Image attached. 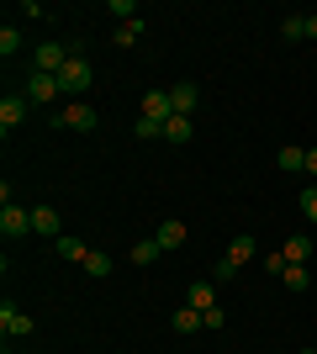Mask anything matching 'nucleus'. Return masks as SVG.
<instances>
[{
    "instance_id": "obj_2",
    "label": "nucleus",
    "mask_w": 317,
    "mask_h": 354,
    "mask_svg": "<svg viewBox=\"0 0 317 354\" xmlns=\"http://www.w3.org/2000/svg\"><path fill=\"white\" fill-rule=\"evenodd\" d=\"M59 127H69V133H95V106L90 101H69L59 111Z\"/></svg>"
},
{
    "instance_id": "obj_31",
    "label": "nucleus",
    "mask_w": 317,
    "mask_h": 354,
    "mask_svg": "<svg viewBox=\"0 0 317 354\" xmlns=\"http://www.w3.org/2000/svg\"><path fill=\"white\" fill-rule=\"evenodd\" d=\"M307 175L317 180V148H307Z\"/></svg>"
},
{
    "instance_id": "obj_20",
    "label": "nucleus",
    "mask_w": 317,
    "mask_h": 354,
    "mask_svg": "<svg viewBox=\"0 0 317 354\" xmlns=\"http://www.w3.org/2000/svg\"><path fill=\"white\" fill-rule=\"evenodd\" d=\"M307 249H312V243H307V233H296V238H286V249H280V254H286L291 265H307Z\"/></svg>"
},
{
    "instance_id": "obj_10",
    "label": "nucleus",
    "mask_w": 317,
    "mask_h": 354,
    "mask_svg": "<svg viewBox=\"0 0 317 354\" xmlns=\"http://www.w3.org/2000/svg\"><path fill=\"white\" fill-rule=\"evenodd\" d=\"M185 301H191L196 312H211L217 307V281H211V275L206 281H191V296H185Z\"/></svg>"
},
{
    "instance_id": "obj_23",
    "label": "nucleus",
    "mask_w": 317,
    "mask_h": 354,
    "mask_svg": "<svg viewBox=\"0 0 317 354\" xmlns=\"http://www.w3.org/2000/svg\"><path fill=\"white\" fill-rule=\"evenodd\" d=\"M137 37H143V16H137V21H122V27H117V48H133Z\"/></svg>"
},
{
    "instance_id": "obj_28",
    "label": "nucleus",
    "mask_w": 317,
    "mask_h": 354,
    "mask_svg": "<svg viewBox=\"0 0 317 354\" xmlns=\"http://www.w3.org/2000/svg\"><path fill=\"white\" fill-rule=\"evenodd\" d=\"M16 48H21V32H16V27H6V32H0V53H6V59H11Z\"/></svg>"
},
{
    "instance_id": "obj_8",
    "label": "nucleus",
    "mask_w": 317,
    "mask_h": 354,
    "mask_svg": "<svg viewBox=\"0 0 317 354\" xmlns=\"http://www.w3.org/2000/svg\"><path fill=\"white\" fill-rule=\"evenodd\" d=\"M27 95H6V101H0V133H6V138H11V127H16V122H21V117H27Z\"/></svg>"
},
{
    "instance_id": "obj_30",
    "label": "nucleus",
    "mask_w": 317,
    "mask_h": 354,
    "mask_svg": "<svg viewBox=\"0 0 317 354\" xmlns=\"http://www.w3.org/2000/svg\"><path fill=\"white\" fill-rule=\"evenodd\" d=\"M265 270H270V275H286L291 259H286V254H265Z\"/></svg>"
},
{
    "instance_id": "obj_16",
    "label": "nucleus",
    "mask_w": 317,
    "mask_h": 354,
    "mask_svg": "<svg viewBox=\"0 0 317 354\" xmlns=\"http://www.w3.org/2000/svg\"><path fill=\"white\" fill-rule=\"evenodd\" d=\"M159 254H164V249H159V238H137V243H133V265H153Z\"/></svg>"
},
{
    "instance_id": "obj_5",
    "label": "nucleus",
    "mask_w": 317,
    "mask_h": 354,
    "mask_svg": "<svg viewBox=\"0 0 317 354\" xmlns=\"http://www.w3.org/2000/svg\"><path fill=\"white\" fill-rule=\"evenodd\" d=\"M0 233H6V238H27L32 233V212L16 207V201H11V207H0Z\"/></svg>"
},
{
    "instance_id": "obj_19",
    "label": "nucleus",
    "mask_w": 317,
    "mask_h": 354,
    "mask_svg": "<svg viewBox=\"0 0 317 354\" xmlns=\"http://www.w3.org/2000/svg\"><path fill=\"white\" fill-rule=\"evenodd\" d=\"M164 138H169V143H191V117H169L164 122Z\"/></svg>"
},
{
    "instance_id": "obj_1",
    "label": "nucleus",
    "mask_w": 317,
    "mask_h": 354,
    "mask_svg": "<svg viewBox=\"0 0 317 354\" xmlns=\"http://www.w3.org/2000/svg\"><path fill=\"white\" fill-rule=\"evenodd\" d=\"M90 80H95V74H90V59H69V64L59 69L64 95H85V90H90Z\"/></svg>"
},
{
    "instance_id": "obj_27",
    "label": "nucleus",
    "mask_w": 317,
    "mask_h": 354,
    "mask_svg": "<svg viewBox=\"0 0 317 354\" xmlns=\"http://www.w3.org/2000/svg\"><path fill=\"white\" fill-rule=\"evenodd\" d=\"M106 11H111V16H122V21H137V6H133V0H111Z\"/></svg>"
},
{
    "instance_id": "obj_32",
    "label": "nucleus",
    "mask_w": 317,
    "mask_h": 354,
    "mask_svg": "<svg viewBox=\"0 0 317 354\" xmlns=\"http://www.w3.org/2000/svg\"><path fill=\"white\" fill-rule=\"evenodd\" d=\"M307 37H312V43H317V16H307Z\"/></svg>"
},
{
    "instance_id": "obj_17",
    "label": "nucleus",
    "mask_w": 317,
    "mask_h": 354,
    "mask_svg": "<svg viewBox=\"0 0 317 354\" xmlns=\"http://www.w3.org/2000/svg\"><path fill=\"white\" fill-rule=\"evenodd\" d=\"M280 281H286V291H296V296H302L307 286H312V270H307V265H291L286 275H280Z\"/></svg>"
},
{
    "instance_id": "obj_24",
    "label": "nucleus",
    "mask_w": 317,
    "mask_h": 354,
    "mask_svg": "<svg viewBox=\"0 0 317 354\" xmlns=\"http://www.w3.org/2000/svg\"><path fill=\"white\" fill-rule=\"evenodd\" d=\"M222 323H227V312H222V301L211 312H201V328H211V333H222Z\"/></svg>"
},
{
    "instance_id": "obj_9",
    "label": "nucleus",
    "mask_w": 317,
    "mask_h": 354,
    "mask_svg": "<svg viewBox=\"0 0 317 354\" xmlns=\"http://www.w3.org/2000/svg\"><path fill=\"white\" fill-rule=\"evenodd\" d=\"M143 117H148V122H169V117H175L169 90H148V95H143Z\"/></svg>"
},
{
    "instance_id": "obj_14",
    "label": "nucleus",
    "mask_w": 317,
    "mask_h": 354,
    "mask_svg": "<svg viewBox=\"0 0 317 354\" xmlns=\"http://www.w3.org/2000/svg\"><path fill=\"white\" fill-rule=\"evenodd\" d=\"M169 328H175V333H180V339H185V333H196V328H201V312L191 307V301H185V307L175 312V317H169Z\"/></svg>"
},
{
    "instance_id": "obj_26",
    "label": "nucleus",
    "mask_w": 317,
    "mask_h": 354,
    "mask_svg": "<svg viewBox=\"0 0 317 354\" xmlns=\"http://www.w3.org/2000/svg\"><path fill=\"white\" fill-rule=\"evenodd\" d=\"M302 217L317 227V185H307V191H302Z\"/></svg>"
},
{
    "instance_id": "obj_22",
    "label": "nucleus",
    "mask_w": 317,
    "mask_h": 354,
    "mask_svg": "<svg viewBox=\"0 0 317 354\" xmlns=\"http://www.w3.org/2000/svg\"><path fill=\"white\" fill-rule=\"evenodd\" d=\"M280 37H286V43H302L307 37V16H286V21H280Z\"/></svg>"
},
{
    "instance_id": "obj_11",
    "label": "nucleus",
    "mask_w": 317,
    "mask_h": 354,
    "mask_svg": "<svg viewBox=\"0 0 317 354\" xmlns=\"http://www.w3.org/2000/svg\"><path fill=\"white\" fill-rule=\"evenodd\" d=\"M254 254H259V243H254V233H238V238H233V243H227V259H233V265H249V259H254Z\"/></svg>"
},
{
    "instance_id": "obj_7",
    "label": "nucleus",
    "mask_w": 317,
    "mask_h": 354,
    "mask_svg": "<svg viewBox=\"0 0 317 354\" xmlns=\"http://www.w3.org/2000/svg\"><path fill=\"white\" fill-rule=\"evenodd\" d=\"M59 95H64L59 74H37V69H32V80H27V101H59Z\"/></svg>"
},
{
    "instance_id": "obj_18",
    "label": "nucleus",
    "mask_w": 317,
    "mask_h": 354,
    "mask_svg": "<svg viewBox=\"0 0 317 354\" xmlns=\"http://www.w3.org/2000/svg\"><path fill=\"white\" fill-rule=\"evenodd\" d=\"M85 254H90V249H85L75 233H64V238H59V259H79V265H85Z\"/></svg>"
},
{
    "instance_id": "obj_3",
    "label": "nucleus",
    "mask_w": 317,
    "mask_h": 354,
    "mask_svg": "<svg viewBox=\"0 0 317 354\" xmlns=\"http://www.w3.org/2000/svg\"><path fill=\"white\" fill-rule=\"evenodd\" d=\"M169 106H175V117H191L201 106V85L196 80H175V85H169Z\"/></svg>"
},
{
    "instance_id": "obj_6",
    "label": "nucleus",
    "mask_w": 317,
    "mask_h": 354,
    "mask_svg": "<svg viewBox=\"0 0 317 354\" xmlns=\"http://www.w3.org/2000/svg\"><path fill=\"white\" fill-rule=\"evenodd\" d=\"M32 64H37V74H59L64 64H69V43H43L32 53Z\"/></svg>"
},
{
    "instance_id": "obj_34",
    "label": "nucleus",
    "mask_w": 317,
    "mask_h": 354,
    "mask_svg": "<svg viewBox=\"0 0 317 354\" xmlns=\"http://www.w3.org/2000/svg\"><path fill=\"white\" fill-rule=\"evenodd\" d=\"M312 238H317V233H312Z\"/></svg>"
},
{
    "instance_id": "obj_33",
    "label": "nucleus",
    "mask_w": 317,
    "mask_h": 354,
    "mask_svg": "<svg viewBox=\"0 0 317 354\" xmlns=\"http://www.w3.org/2000/svg\"><path fill=\"white\" fill-rule=\"evenodd\" d=\"M302 354H317V349H302Z\"/></svg>"
},
{
    "instance_id": "obj_29",
    "label": "nucleus",
    "mask_w": 317,
    "mask_h": 354,
    "mask_svg": "<svg viewBox=\"0 0 317 354\" xmlns=\"http://www.w3.org/2000/svg\"><path fill=\"white\" fill-rule=\"evenodd\" d=\"M137 138H164V122H148V117H137Z\"/></svg>"
},
{
    "instance_id": "obj_4",
    "label": "nucleus",
    "mask_w": 317,
    "mask_h": 354,
    "mask_svg": "<svg viewBox=\"0 0 317 354\" xmlns=\"http://www.w3.org/2000/svg\"><path fill=\"white\" fill-rule=\"evenodd\" d=\"M0 333H6V339H32V333H37V323H32L27 312H16L11 301H6V307H0Z\"/></svg>"
},
{
    "instance_id": "obj_21",
    "label": "nucleus",
    "mask_w": 317,
    "mask_h": 354,
    "mask_svg": "<svg viewBox=\"0 0 317 354\" xmlns=\"http://www.w3.org/2000/svg\"><path fill=\"white\" fill-rule=\"evenodd\" d=\"M85 270H90L95 281H101V275H111V254H106V249H90V254H85Z\"/></svg>"
},
{
    "instance_id": "obj_15",
    "label": "nucleus",
    "mask_w": 317,
    "mask_h": 354,
    "mask_svg": "<svg viewBox=\"0 0 317 354\" xmlns=\"http://www.w3.org/2000/svg\"><path fill=\"white\" fill-rule=\"evenodd\" d=\"M275 164H280V169H286V175H296V169H307V148H280V153H275Z\"/></svg>"
},
{
    "instance_id": "obj_12",
    "label": "nucleus",
    "mask_w": 317,
    "mask_h": 354,
    "mask_svg": "<svg viewBox=\"0 0 317 354\" xmlns=\"http://www.w3.org/2000/svg\"><path fill=\"white\" fill-rule=\"evenodd\" d=\"M32 233L64 238V233H59V212H53V207H32Z\"/></svg>"
},
{
    "instance_id": "obj_25",
    "label": "nucleus",
    "mask_w": 317,
    "mask_h": 354,
    "mask_svg": "<svg viewBox=\"0 0 317 354\" xmlns=\"http://www.w3.org/2000/svg\"><path fill=\"white\" fill-rule=\"evenodd\" d=\"M233 275H238V265H233V259H227V254H222V259H217V265H211V281H233Z\"/></svg>"
},
{
    "instance_id": "obj_13",
    "label": "nucleus",
    "mask_w": 317,
    "mask_h": 354,
    "mask_svg": "<svg viewBox=\"0 0 317 354\" xmlns=\"http://www.w3.org/2000/svg\"><path fill=\"white\" fill-rule=\"evenodd\" d=\"M153 238H159V249H180V243H185V222H175V217H169V222H159V233H153Z\"/></svg>"
}]
</instances>
